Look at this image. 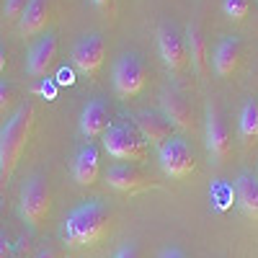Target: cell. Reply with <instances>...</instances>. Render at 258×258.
Here are the masks:
<instances>
[{"instance_id":"cell-6","label":"cell","mask_w":258,"mask_h":258,"mask_svg":"<svg viewBox=\"0 0 258 258\" xmlns=\"http://www.w3.org/2000/svg\"><path fill=\"white\" fill-rule=\"evenodd\" d=\"M158 160H160V168L165 170V176L170 178H186L194 170V165H197L188 142L176 135L158 147Z\"/></svg>"},{"instance_id":"cell-20","label":"cell","mask_w":258,"mask_h":258,"mask_svg":"<svg viewBox=\"0 0 258 258\" xmlns=\"http://www.w3.org/2000/svg\"><path fill=\"white\" fill-rule=\"evenodd\" d=\"M240 137L248 147L258 142V103L255 101H248L240 111Z\"/></svg>"},{"instance_id":"cell-15","label":"cell","mask_w":258,"mask_h":258,"mask_svg":"<svg viewBox=\"0 0 258 258\" xmlns=\"http://www.w3.org/2000/svg\"><path fill=\"white\" fill-rule=\"evenodd\" d=\"M73 176L80 186H93L101 176V155L93 145H85L78 150L73 160Z\"/></svg>"},{"instance_id":"cell-27","label":"cell","mask_w":258,"mask_h":258,"mask_svg":"<svg viewBox=\"0 0 258 258\" xmlns=\"http://www.w3.org/2000/svg\"><path fill=\"white\" fill-rule=\"evenodd\" d=\"M111 3H114V0H93V6H96V8H101V11H109V8H111Z\"/></svg>"},{"instance_id":"cell-17","label":"cell","mask_w":258,"mask_h":258,"mask_svg":"<svg viewBox=\"0 0 258 258\" xmlns=\"http://www.w3.org/2000/svg\"><path fill=\"white\" fill-rule=\"evenodd\" d=\"M214 70H217V75H230L235 73V68H238L240 62V41L235 36H225L220 39V44L214 47Z\"/></svg>"},{"instance_id":"cell-9","label":"cell","mask_w":258,"mask_h":258,"mask_svg":"<svg viewBox=\"0 0 258 258\" xmlns=\"http://www.w3.org/2000/svg\"><path fill=\"white\" fill-rule=\"evenodd\" d=\"M230 147H232V137H230V129L220 114L217 106H209L207 109V150L214 163H222L230 155Z\"/></svg>"},{"instance_id":"cell-3","label":"cell","mask_w":258,"mask_h":258,"mask_svg":"<svg viewBox=\"0 0 258 258\" xmlns=\"http://www.w3.org/2000/svg\"><path fill=\"white\" fill-rule=\"evenodd\" d=\"M106 153L124 163H145L147 158V142L140 135V129L129 121H114L103 135Z\"/></svg>"},{"instance_id":"cell-8","label":"cell","mask_w":258,"mask_h":258,"mask_svg":"<svg viewBox=\"0 0 258 258\" xmlns=\"http://www.w3.org/2000/svg\"><path fill=\"white\" fill-rule=\"evenodd\" d=\"M158 52H160L163 62H165L173 73L183 70L186 62H188L186 36H183L173 24H163V26L158 29Z\"/></svg>"},{"instance_id":"cell-22","label":"cell","mask_w":258,"mask_h":258,"mask_svg":"<svg viewBox=\"0 0 258 258\" xmlns=\"http://www.w3.org/2000/svg\"><path fill=\"white\" fill-rule=\"evenodd\" d=\"M26 3L29 0H6V18L8 21H18L26 11Z\"/></svg>"},{"instance_id":"cell-29","label":"cell","mask_w":258,"mask_h":258,"mask_svg":"<svg viewBox=\"0 0 258 258\" xmlns=\"http://www.w3.org/2000/svg\"><path fill=\"white\" fill-rule=\"evenodd\" d=\"M3 70H6V49L0 47V75H3Z\"/></svg>"},{"instance_id":"cell-25","label":"cell","mask_w":258,"mask_h":258,"mask_svg":"<svg viewBox=\"0 0 258 258\" xmlns=\"http://www.w3.org/2000/svg\"><path fill=\"white\" fill-rule=\"evenodd\" d=\"M0 258H11V243L6 238V232H0Z\"/></svg>"},{"instance_id":"cell-11","label":"cell","mask_w":258,"mask_h":258,"mask_svg":"<svg viewBox=\"0 0 258 258\" xmlns=\"http://www.w3.org/2000/svg\"><path fill=\"white\" fill-rule=\"evenodd\" d=\"M160 111L168 116V121L173 124V129H181V132H188L194 126V111L191 103L186 101L183 93H178L176 88H165L160 96Z\"/></svg>"},{"instance_id":"cell-2","label":"cell","mask_w":258,"mask_h":258,"mask_svg":"<svg viewBox=\"0 0 258 258\" xmlns=\"http://www.w3.org/2000/svg\"><path fill=\"white\" fill-rule=\"evenodd\" d=\"M34 119H36L34 103L26 101V103L18 106L16 114L3 126H0V191L8 186L13 170H16L21 155H24L26 145H29Z\"/></svg>"},{"instance_id":"cell-24","label":"cell","mask_w":258,"mask_h":258,"mask_svg":"<svg viewBox=\"0 0 258 258\" xmlns=\"http://www.w3.org/2000/svg\"><path fill=\"white\" fill-rule=\"evenodd\" d=\"M114 258H140V250H137L135 243H124V245L114 253Z\"/></svg>"},{"instance_id":"cell-4","label":"cell","mask_w":258,"mask_h":258,"mask_svg":"<svg viewBox=\"0 0 258 258\" xmlns=\"http://www.w3.org/2000/svg\"><path fill=\"white\" fill-rule=\"evenodd\" d=\"M150 78V68L145 64V59L137 52H124L116 62H114V70H111V80H114V91L121 98H132L137 96L145 83Z\"/></svg>"},{"instance_id":"cell-5","label":"cell","mask_w":258,"mask_h":258,"mask_svg":"<svg viewBox=\"0 0 258 258\" xmlns=\"http://www.w3.org/2000/svg\"><path fill=\"white\" fill-rule=\"evenodd\" d=\"M49 207H52V194H49L47 178L36 173L24 183V191H21V217L31 227H39L47 220Z\"/></svg>"},{"instance_id":"cell-23","label":"cell","mask_w":258,"mask_h":258,"mask_svg":"<svg viewBox=\"0 0 258 258\" xmlns=\"http://www.w3.org/2000/svg\"><path fill=\"white\" fill-rule=\"evenodd\" d=\"M11 101H13V85L0 80V114L11 106Z\"/></svg>"},{"instance_id":"cell-28","label":"cell","mask_w":258,"mask_h":258,"mask_svg":"<svg viewBox=\"0 0 258 258\" xmlns=\"http://www.w3.org/2000/svg\"><path fill=\"white\" fill-rule=\"evenodd\" d=\"M36 258H57V253L49 250V248H44V250H39V253H36Z\"/></svg>"},{"instance_id":"cell-18","label":"cell","mask_w":258,"mask_h":258,"mask_svg":"<svg viewBox=\"0 0 258 258\" xmlns=\"http://www.w3.org/2000/svg\"><path fill=\"white\" fill-rule=\"evenodd\" d=\"M235 199L248 217L258 220V178L250 173H240L235 181Z\"/></svg>"},{"instance_id":"cell-26","label":"cell","mask_w":258,"mask_h":258,"mask_svg":"<svg viewBox=\"0 0 258 258\" xmlns=\"http://www.w3.org/2000/svg\"><path fill=\"white\" fill-rule=\"evenodd\" d=\"M160 258H186V255H183L181 248H165V250L160 253Z\"/></svg>"},{"instance_id":"cell-19","label":"cell","mask_w":258,"mask_h":258,"mask_svg":"<svg viewBox=\"0 0 258 258\" xmlns=\"http://www.w3.org/2000/svg\"><path fill=\"white\" fill-rule=\"evenodd\" d=\"M186 52H188L191 68L197 70V75H207V41L199 26L186 29Z\"/></svg>"},{"instance_id":"cell-10","label":"cell","mask_w":258,"mask_h":258,"mask_svg":"<svg viewBox=\"0 0 258 258\" xmlns=\"http://www.w3.org/2000/svg\"><path fill=\"white\" fill-rule=\"evenodd\" d=\"M114 124L111 119V109L109 103L101 101V98H93L83 106L80 111V132L88 137V140H98L106 135V129H109Z\"/></svg>"},{"instance_id":"cell-7","label":"cell","mask_w":258,"mask_h":258,"mask_svg":"<svg viewBox=\"0 0 258 258\" xmlns=\"http://www.w3.org/2000/svg\"><path fill=\"white\" fill-rule=\"evenodd\" d=\"M103 57H106V41L101 34H85L75 41L73 47V64L83 73V75H96L103 64Z\"/></svg>"},{"instance_id":"cell-13","label":"cell","mask_w":258,"mask_h":258,"mask_svg":"<svg viewBox=\"0 0 258 258\" xmlns=\"http://www.w3.org/2000/svg\"><path fill=\"white\" fill-rule=\"evenodd\" d=\"M135 126L140 129V135L145 137L147 145H163L165 140L173 137V124L168 121L163 111H140L135 116Z\"/></svg>"},{"instance_id":"cell-16","label":"cell","mask_w":258,"mask_h":258,"mask_svg":"<svg viewBox=\"0 0 258 258\" xmlns=\"http://www.w3.org/2000/svg\"><path fill=\"white\" fill-rule=\"evenodd\" d=\"M49 24V0H29L24 16L18 18V29L24 36H34Z\"/></svg>"},{"instance_id":"cell-1","label":"cell","mask_w":258,"mask_h":258,"mask_svg":"<svg viewBox=\"0 0 258 258\" xmlns=\"http://www.w3.org/2000/svg\"><path fill=\"white\" fill-rule=\"evenodd\" d=\"M111 230V209L101 199L80 202L62 222V238L73 248L96 245Z\"/></svg>"},{"instance_id":"cell-12","label":"cell","mask_w":258,"mask_h":258,"mask_svg":"<svg viewBox=\"0 0 258 258\" xmlns=\"http://www.w3.org/2000/svg\"><path fill=\"white\" fill-rule=\"evenodd\" d=\"M54 57H57V36L54 34H41L31 44L29 54H26V70H29V75H34V78L47 75L49 68H52V62H54Z\"/></svg>"},{"instance_id":"cell-21","label":"cell","mask_w":258,"mask_h":258,"mask_svg":"<svg viewBox=\"0 0 258 258\" xmlns=\"http://www.w3.org/2000/svg\"><path fill=\"white\" fill-rule=\"evenodd\" d=\"M250 8V0H222V11L232 21H243Z\"/></svg>"},{"instance_id":"cell-14","label":"cell","mask_w":258,"mask_h":258,"mask_svg":"<svg viewBox=\"0 0 258 258\" xmlns=\"http://www.w3.org/2000/svg\"><path fill=\"white\" fill-rule=\"evenodd\" d=\"M106 181H109L111 188L124 191V194L140 191V188H145L150 183V178L142 173L135 163H116V165H111L109 173H106Z\"/></svg>"}]
</instances>
